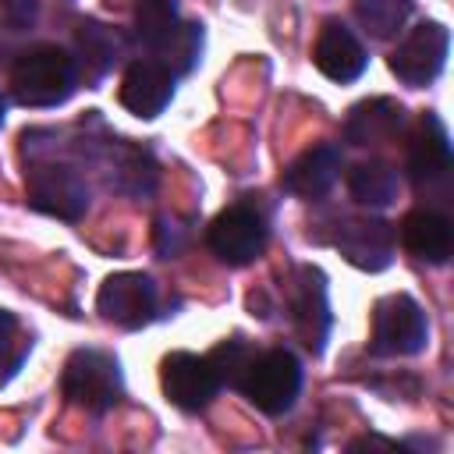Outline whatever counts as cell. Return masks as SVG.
<instances>
[{
	"label": "cell",
	"mask_w": 454,
	"mask_h": 454,
	"mask_svg": "<svg viewBox=\"0 0 454 454\" xmlns=\"http://www.w3.org/2000/svg\"><path fill=\"white\" fill-rule=\"evenodd\" d=\"M78 78L74 57L60 46H35L11 67V92L21 106H57L71 96Z\"/></svg>",
	"instance_id": "1"
},
{
	"label": "cell",
	"mask_w": 454,
	"mask_h": 454,
	"mask_svg": "<svg viewBox=\"0 0 454 454\" xmlns=\"http://www.w3.org/2000/svg\"><path fill=\"white\" fill-rule=\"evenodd\" d=\"M60 390L74 408L99 415L121 401V365L114 355H106L99 348H78L64 362Z\"/></svg>",
	"instance_id": "2"
},
{
	"label": "cell",
	"mask_w": 454,
	"mask_h": 454,
	"mask_svg": "<svg viewBox=\"0 0 454 454\" xmlns=\"http://www.w3.org/2000/svg\"><path fill=\"white\" fill-rule=\"evenodd\" d=\"M429 340V323L422 305L411 294H387L372 309V333L369 351L380 358H404L419 355Z\"/></svg>",
	"instance_id": "3"
},
{
	"label": "cell",
	"mask_w": 454,
	"mask_h": 454,
	"mask_svg": "<svg viewBox=\"0 0 454 454\" xmlns=\"http://www.w3.org/2000/svg\"><path fill=\"white\" fill-rule=\"evenodd\" d=\"M259 411L266 415H284L298 390H301V365L291 351L284 348H270V351H255L241 387H238Z\"/></svg>",
	"instance_id": "4"
},
{
	"label": "cell",
	"mask_w": 454,
	"mask_h": 454,
	"mask_svg": "<svg viewBox=\"0 0 454 454\" xmlns=\"http://www.w3.org/2000/svg\"><path fill=\"white\" fill-rule=\"evenodd\" d=\"M25 199L32 209L57 216V220H82L89 209V192L82 184V177L71 167L60 163H39L25 174Z\"/></svg>",
	"instance_id": "5"
},
{
	"label": "cell",
	"mask_w": 454,
	"mask_h": 454,
	"mask_svg": "<svg viewBox=\"0 0 454 454\" xmlns=\"http://www.w3.org/2000/svg\"><path fill=\"white\" fill-rule=\"evenodd\" d=\"M447 50H450V32L440 25V21H422L415 25L401 43L397 50L390 53V71L411 85V89H422L429 85L443 64H447Z\"/></svg>",
	"instance_id": "6"
},
{
	"label": "cell",
	"mask_w": 454,
	"mask_h": 454,
	"mask_svg": "<svg viewBox=\"0 0 454 454\" xmlns=\"http://www.w3.org/2000/svg\"><path fill=\"white\" fill-rule=\"evenodd\" d=\"M206 241H209V248H213V255L220 262L248 266L266 248V223L252 206L234 202L223 213H216V220L206 231Z\"/></svg>",
	"instance_id": "7"
},
{
	"label": "cell",
	"mask_w": 454,
	"mask_h": 454,
	"mask_svg": "<svg viewBox=\"0 0 454 454\" xmlns=\"http://www.w3.org/2000/svg\"><path fill=\"white\" fill-rule=\"evenodd\" d=\"M96 309L114 326L138 330L156 312V284L145 273H131V270L128 273H114V277L103 280V287L96 294Z\"/></svg>",
	"instance_id": "8"
},
{
	"label": "cell",
	"mask_w": 454,
	"mask_h": 454,
	"mask_svg": "<svg viewBox=\"0 0 454 454\" xmlns=\"http://www.w3.org/2000/svg\"><path fill=\"white\" fill-rule=\"evenodd\" d=\"M160 383H163L167 401L177 404L181 411H202L220 390L209 362L192 351H170L160 365Z\"/></svg>",
	"instance_id": "9"
},
{
	"label": "cell",
	"mask_w": 454,
	"mask_h": 454,
	"mask_svg": "<svg viewBox=\"0 0 454 454\" xmlns=\"http://www.w3.org/2000/svg\"><path fill=\"white\" fill-rule=\"evenodd\" d=\"M291 319L301 344L319 355L330 333V301H326V277L316 266H301L291 287Z\"/></svg>",
	"instance_id": "10"
},
{
	"label": "cell",
	"mask_w": 454,
	"mask_h": 454,
	"mask_svg": "<svg viewBox=\"0 0 454 454\" xmlns=\"http://www.w3.org/2000/svg\"><path fill=\"white\" fill-rule=\"evenodd\" d=\"M174 96V74L160 60H135L121 78V103L135 117H156Z\"/></svg>",
	"instance_id": "11"
},
{
	"label": "cell",
	"mask_w": 454,
	"mask_h": 454,
	"mask_svg": "<svg viewBox=\"0 0 454 454\" xmlns=\"http://www.w3.org/2000/svg\"><path fill=\"white\" fill-rule=\"evenodd\" d=\"M312 60H316V67H319L330 82H355V78L365 71V50H362V43L351 35V28H344L340 21H326V25L319 28Z\"/></svg>",
	"instance_id": "12"
},
{
	"label": "cell",
	"mask_w": 454,
	"mask_h": 454,
	"mask_svg": "<svg viewBox=\"0 0 454 454\" xmlns=\"http://www.w3.org/2000/svg\"><path fill=\"white\" fill-rule=\"evenodd\" d=\"M337 248L358 270H383L394 252V231L383 220H348L337 234Z\"/></svg>",
	"instance_id": "13"
},
{
	"label": "cell",
	"mask_w": 454,
	"mask_h": 454,
	"mask_svg": "<svg viewBox=\"0 0 454 454\" xmlns=\"http://www.w3.org/2000/svg\"><path fill=\"white\" fill-rule=\"evenodd\" d=\"M450 174V138L436 117H422L411 145H408V177L422 188L443 181Z\"/></svg>",
	"instance_id": "14"
},
{
	"label": "cell",
	"mask_w": 454,
	"mask_h": 454,
	"mask_svg": "<svg viewBox=\"0 0 454 454\" xmlns=\"http://www.w3.org/2000/svg\"><path fill=\"white\" fill-rule=\"evenodd\" d=\"M340 174V149L323 142V145H312L305 149L287 170H284V188L298 199H319L333 188Z\"/></svg>",
	"instance_id": "15"
},
{
	"label": "cell",
	"mask_w": 454,
	"mask_h": 454,
	"mask_svg": "<svg viewBox=\"0 0 454 454\" xmlns=\"http://www.w3.org/2000/svg\"><path fill=\"white\" fill-rule=\"evenodd\" d=\"M401 245L422 262H447L454 248L450 220L436 209H411L401 220Z\"/></svg>",
	"instance_id": "16"
},
{
	"label": "cell",
	"mask_w": 454,
	"mask_h": 454,
	"mask_svg": "<svg viewBox=\"0 0 454 454\" xmlns=\"http://www.w3.org/2000/svg\"><path fill=\"white\" fill-rule=\"evenodd\" d=\"M404 124V110L401 103L387 99V96H376V99H365L358 103L348 121H344V138L351 145H376V142H387L401 131Z\"/></svg>",
	"instance_id": "17"
},
{
	"label": "cell",
	"mask_w": 454,
	"mask_h": 454,
	"mask_svg": "<svg viewBox=\"0 0 454 454\" xmlns=\"http://www.w3.org/2000/svg\"><path fill=\"white\" fill-rule=\"evenodd\" d=\"M348 188L362 206H390L397 195V174L394 167L372 160V163H358L348 174Z\"/></svg>",
	"instance_id": "18"
},
{
	"label": "cell",
	"mask_w": 454,
	"mask_h": 454,
	"mask_svg": "<svg viewBox=\"0 0 454 454\" xmlns=\"http://www.w3.org/2000/svg\"><path fill=\"white\" fill-rule=\"evenodd\" d=\"M177 25H181V18L170 0H138L135 4V32L149 50L160 53V46L174 35Z\"/></svg>",
	"instance_id": "19"
},
{
	"label": "cell",
	"mask_w": 454,
	"mask_h": 454,
	"mask_svg": "<svg viewBox=\"0 0 454 454\" xmlns=\"http://www.w3.org/2000/svg\"><path fill=\"white\" fill-rule=\"evenodd\" d=\"M411 0H355V18L376 39H390L408 21Z\"/></svg>",
	"instance_id": "20"
},
{
	"label": "cell",
	"mask_w": 454,
	"mask_h": 454,
	"mask_svg": "<svg viewBox=\"0 0 454 454\" xmlns=\"http://www.w3.org/2000/svg\"><path fill=\"white\" fill-rule=\"evenodd\" d=\"M199 53H202V28H199L195 21H181V25L174 28V35L160 46V64H163L170 74H184V71L195 67Z\"/></svg>",
	"instance_id": "21"
},
{
	"label": "cell",
	"mask_w": 454,
	"mask_h": 454,
	"mask_svg": "<svg viewBox=\"0 0 454 454\" xmlns=\"http://www.w3.org/2000/svg\"><path fill=\"white\" fill-rule=\"evenodd\" d=\"M252 358H255V351H252L245 340H223V344H216V348L206 355V362H209V369H213V376H216L220 387H223V383H227V387H241V380H245Z\"/></svg>",
	"instance_id": "22"
},
{
	"label": "cell",
	"mask_w": 454,
	"mask_h": 454,
	"mask_svg": "<svg viewBox=\"0 0 454 454\" xmlns=\"http://www.w3.org/2000/svg\"><path fill=\"white\" fill-rule=\"evenodd\" d=\"M78 46H82V53H96L92 60H99L96 64V74H103L117 57H114V50L121 46L117 43V35H110L103 25H96V21H89V25H82V32H78Z\"/></svg>",
	"instance_id": "23"
},
{
	"label": "cell",
	"mask_w": 454,
	"mask_h": 454,
	"mask_svg": "<svg viewBox=\"0 0 454 454\" xmlns=\"http://www.w3.org/2000/svg\"><path fill=\"white\" fill-rule=\"evenodd\" d=\"M0 14L11 28H32V21L39 14V4L35 0H0Z\"/></svg>",
	"instance_id": "24"
},
{
	"label": "cell",
	"mask_w": 454,
	"mask_h": 454,
	"mask_svg": "<svg viewBox=\"0 0 454 454\" xmlns=\"http://www.w3.org/2000/svg\"><path fill=\"white\" fill-rule=\"evenodd\" d=\"M358 447H383V450H401V443H394V440H380V436H362V440H355V443H351V450H358Z\"/></svg>",
	"instance_id": "25"
},
{
	"label": "cell",
	"mask_w": 454,
	"mask_h": 454,
	"mask_svg": "<svg viewBox=\"0 0 454 454\" xmlns=\"http://www.w3.org/2000/svg\"><path fill=\"white\" fill-rule=\"evenodd\" d=\"M0 124H4V103H0Z\"/></svg>",
	"instance_id": "26"
}]
</instances>
